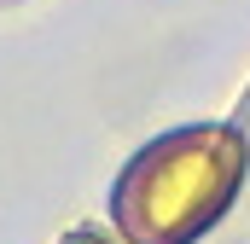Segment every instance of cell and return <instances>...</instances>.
<instances>
[{
  "label": "cell",
  "instance_id": "obj_1",
  "mask_svg": "<svg viewBox=\"0 0 250 244\" xmlns=\"http://www.w3.org/2000/svg\"><path fill=\"white\" fill-rule=\"evenodd\" d=\"M245 181V140L227 122H198L151 140L111 192L128 244H192L215 227Z\"/></svg>",
  "mask_w": 250,
  "mask_h": 244
}]
</instances>
